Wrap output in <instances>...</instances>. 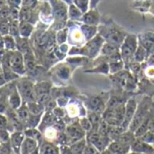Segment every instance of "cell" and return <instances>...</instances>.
Instances as JSON below:
<instances>
[{"label":"cell","instance_id":"1","mask_svg":"<svg viewBox=\"0 0 154 154\" xmlns=\"http://www.w3.org/2000/svg\"><path fill=\"white\" fill-rule=\"evenodd\" d=\"M3 56L5 57L4 63H8L11 70L18 76L24 75L26 72L24 54L18 50L15 51H6L3 53Z\"/></svg>","mask_w":154,"mask_h":154},{"label":"cell","instance_id":"2","mask_svg":"<svg viewBox=\"0 0 154 154\" xmlns=\"http://www.w3.org/2000/svg\"><path fill=\"white\" fill-rule=\"evenodd\" d=\"M16 85L24 103H30V102L36 101L35 84L32 81L26 78H22L18 80Z\"/></svg>","mask_w":154,"mask_h":154},{"label":"cell","instance_id":"3","mask_svg":"<svg viewBox=\"0 0 154 154\" xmlns=\"http://www.w3.org/2000/svg\"><path fill=\"white\" fill-rule=\"evenodd\" d=\"M110 138L102 136L98 131H92L88 136V142L93 144L95 148H97L101 152L106 149L110 145Z\"/></svg>","mask_w":154,"mask_h":154},{"label":"cell","instance_id":"4","mask_svg":"<svg viewBox=\"0 0 154 154\" xmlns=\"http://www.w3.org/2000/svg\"><path fill=\"white\" fill-rule=\"evenodd\" d=\"M50 87L51 85L45 82L35 85L36 102L45 105L50 100Z\"/></svg>","mask_w":154,"mask_h":154},{"label":"cell","instance_id":"5","mask_svg":"<svg viewBox=\"0 0 154 154\" xmlns=\"http://www.w3.org/2000/svg\"><path fill=\"white\" fill-rule=\"evenodd\" d=\"M65 131H66V134H67L68 138L71 139L73 142L84 139V137L85 135V131L82 128V126L78 122L72 123V124L68 125L66 127Z\"/></svg>","mask_w":154,"mask_h":154},{"label":"cell","instance_id":"6","mask_svg":"<svg viewBox=\"0 0 154 154\" xmlns=\"http://www.w3.org/2000/svg\"><path fill=\"white\" fill-rule=\"evenodd\" d=\"M146 113H147V106L141 105L140 107V109L138 111H136V112H135V114H134V116H133V118H132V120L129 125L131 131H132V132L136 131V130L139 128V126L145 120Z\"/></svg>","mask_w":154,"mask_h":154},{"label":"cell","instance_id":"7","mask_svg":"<svg viewBox=\"0 0 154 154\" xmlns=\"http://www.w3.org/2000/svg\"><path fill=\"white\" fill-rule=\"evenodd\" d=\"M137 111V105H136V103L133 99H131L129 100V102L127 103L126 106H125V115H124V120H123V122L122 124V128L124 130L126 129L127 127H129L135 112Z\"/></svg>","mask_w":154,"mask_h":154},{"label":"cell","instance_id":"8","mask_svg":"<svg viewBox=\"0 0 154 154\" xmlns=\"http://www.w3.org/2000/svg\"><path fill=\"white\" fill-rule=\"evenodd\" d=\"M26 138V135L24 131H16L11 132V137H10V145L12 147L13 152L16 154H20V149L22 146V143Z\"/></svg>","mask_w":154,"mask_h":154},{"label":"cell","instance_id":"9","mask_svg":"<svg viewBox=\"0 0 154 154\" xmlns=\"http://www.w3.org/2000/svg\"><path fill=\"white\" fill-rule=\"evenodd\" d=\"M8 103H9V107L15 111L17 110L24 103V101L17 88V85L8 94Z\"/></svg>","mask_w":154,"mask_h":154},{"label":"cell","instance_id":"10","mask_svg":"<svg viewBox=\"0 0 154 154\" xmlns=\"http://www.w3.org/2000/svg\"><path fill=\"white\" fill-rule=\"evenodd\" d=\"M131 149L136 153H147L150 154L154 151V148L150 146L149 143L143 140H134V142L131 146Z\"/></svg>","mask_w":154,"mask_h":154},{"label":"cell","instance_id":"11","mask_svg":"<svg viewBox=\"0 0 154 154\" xmlns=\"http://www.w3.org/2000/svg\"><path fill=\"white\" fill-rule=\"evenodd\" d=\"M40 154H60V148L50 140H43L39 145Z\"/></svg>","mask_w":154,"mask_h":154},{"label":"cell","instance_id":"12","mask_svg":"<svg viewBox=\"0 0 154 154\" xmlns=\"http://www.w3.org/2000/svg\"><path fill=\"white\" fill-rule=\"evenodd\" d=\"M38 147H39V142L37 140L32 138L26 137L20 149V154H31Z\"/></svg>","mask_w":154,"mask_h":154},{"label":"cell","instance_id":"13","mask_svg":"<svg viewBox=\"0 0 154 154\" xmlns=\"http://www.w3.org/2000/svg\"><path fill=\"white\" fill-rule=\"evenodd\" d=\"M107 149L113 154H128L131 150V146L124 145L117 140H114L110 143Z\"/></svg>","mask_w":154,"mask_h":154},{"label":"cell","instance_id":"14","mask_svg":"<svg viewBox=\"0 0 154 154\" xmlns=\"http://www.w3.org/2000/svg\"><path fill=\"white\" fill-rule=\"evenodd\" d=\"M34 26L27 21H20L19 23V35L21 37L28 38L32 35Z\"/></svg>","mask_w":154,"mask_h":154},{"label":"cell","instance_id":"15","mask_svg":"<svg viewBox=\"0 0 154 154\" xmlns=\"http://www.w3.org/2000/svg\"><path fill=\"white\" fill-rule=\"evenodd\" d=\"M24 133H25L26 137L32 138V139L37 140L39 142V145L43 141V140H42L43 139V133L38 128H26L24 131Z\"/></svg>","mask_w":154,"mask_h":154},{"label":"cell","instance_id":"16","mask_svg":"<svg viewBox=\"0 0 154 154\" xmlns=\"http://www.w3.org/2000/svg\"><path fill=\"white\" fill-rule=\"evenodd\" d=\"M27 107H28V110L30 112L31 114H34V115H41L44 113L45 112V106L44 104L38 103V102H30V103H26Z\"/></svg>","mask_w":154,"mask_h":154},{"label":"cell","instance_id":"17","mask_svg":"<svg viewBox=\"0 0 154 154\" xmlns=\"http://www.w3.org/2000/svg\"><path fill=\"white\" fill-rule=\"evenodd\" d=\"M135 134L134 132L132 131H126V132H122L119 138L117 139V141L124 144V145H129V146H131V144L134 142L135 140Z\"/></svg>","mask_w":154,"mask_h":154},{"label":"cell","instance_id":"18","mask_svg":"<svg viewBox=\"0 0 154 154\" xmlns=\"http://www.w3.org/2000/svg\"><path fill=\"white\" fill-rule=\"evenodd\" d=\"M86 140L85 139H82L80 140H77L70 145V149L73 154H84L85 149L86 147Z\"/></svg>","mask_w":154,"mask_h":154},{"label":"cell","instance_id":"19","mask_svg":"<svg viewBox=\"0 0 154 154\" xmlns=\"http://www.w3.org/2000/svg\"><path fill=\"white\" fill-rule=\"evenodd\" d=\"M16 112H17V114L19 120H20V121L23 122V124L25 125L26 122L27 121V119L29 118V116H30V114H31L30 112H29V110H28V107H27L26 103H24L17 110H16Z\"/></svg>","mask_w":154,"mask_h":154},{"label":"cell","instance_id":"20","mask_svg":"<svg viewBox=\"0 0 154 154\" xmlns=\"http://www.w3.org/2000/svg\"><path fill=\"white\" fill-rule=\"evenodd\" d=\"M4 47L6 51H15L17 50V40L14 36L7 35L3 36Z\"/></svg>","mask_w":154,"mask_h":154},{"label":"cell","instance_id":"21","mask_svg":"<svg viewBox=\"0 0 154 154\" xmlns=\"http://www.w3.org/2000/svg\"><path fill=\"white\" fill-rule=\"evenodd\" d=\"M28 38H25V37H17L16 38L17 40V50L20 51L21 53L25 54L26 52H28L29 49V45H28Z\"/></svg>","mask_w":154,"mask_h":154},{"label":"cell","instance_id":"22","mask_svg":"<svg viewBox=\"0 0 154 154\" xmlns=\"http://www.w3.org/2000/svg\"><path fill=\"white\" fill-rule=\"evenodd\" d=\"M42 116H43V114H41V115L30 114L29 118L27 119V121L25 123L26 128H37L41 122Z\"/></svg>","mask_w":154,"mask_h":154},{"label":"cell","instance_id":"23","mask_svg":"<svg viewBox=\"0 0 154 154\" xmlns=\"http://www.w3.org/2000/svg\"><path fill=\"white\" fill-rule=\"evenodd\" d=\"M19 20H11L9 25V35L15 38L19 37Z\"/></svg>","mask_w":154,"mask_h":154},{"label":"cell","instance_id":"24","mask_svg":"<svg viewBox=\"0 0 154 154\" xmlns=\"http://www.w3.org/2000/svg\"><path fill=\"white\" fill-rule=\"evenodd\" d=\"M149 119L147 118L143 121V122L139 126V128L136 130V131L134 132L136 137H141L143 134H145L148 131H149Z\"/></svg>","mask_w":154,"mask_h":154},{"label":"cell","instance_id":"25","mask_svg":"<svg viewBox=\"0 0 154 154\" xmlns=\"http://www.w3.org/2000/svg\"><path fill=\"white\" fill-rule=\"evenodd\" d=\"M8 108H9L8 95V96L0 95V113H6Z\"/></svg>","mask_w":154,"mask_h":154},{"label":"cell","instance_id":"26","mask_svg":"<svg viewBox=\"0 0 154 154\" xmlns=\"http://www.w3.org/2000/svg\"><path fill=\"white\" fill-rule=\"evenodd\" d=\"M9 25H10L9 20L0 19V34L2 35V36L9 35Z\"/></svg>","mask_w":154,"mask_h":154},{"label":"cell","instance_id":"27","mask_svg":"<svg viewBox=\"0 0 154 154\" xmlns=\"http://www.w3.org/2000/svg\"><path fill=\"white\" fill-rule=\"evenodd\" d=\"M9 130V121L6 113H0V130Z\"/></svg>","mask_w":154,"mask_h":154},{"label":"cell","instance_id":"28","mask_svg":"<svg viewBox=\"0 0 154 154\" xmlns=\"http://www.w3.org/2000/svg\"><path fill=\"white\" fill-rule=\"evenodd\" d=\"M11 137V131L8 129L0 130V140L1 142H9Z\"/></svg>","mask_w":154,"mask_h":154},{"label":"cell","instance_id":"29","mask_svg":"<svg viewBox=\"0 0 154 154\" xmlns=\"http://www.w3.org/2000/svg\"><path fill=\"white\" fill-rule=\"evenodd\" d=\"M13 151L10 142H1L0 143V154H11Z\"/></svg>","mask_w":154,"mask_h":154},{"label":"cell","instance_id":"30","mask_svg":"<svg viewBox=\"0 0 154 154\" xmlns=\"http://www.w3.org/2000/svg\"><path fill=\"white\" fill-rule=\"evenodd\" d=\"M101 153L102 152L97 148H95L93 144H91L90 142H88L86 144V147L84 151V154H101Z\"/></svg>","mask_w":154,"mask_h":154},{"label":"cell","instance_id":"31","mask_svg":"<svg viewBox=\"0 0 154 154\" xmlns=\"http://www.w3.org/2000/svg\"><path fill=\"white\" fill-rule=\"evenodd\" d=\"M79 123L85 131H90L92 130V123H91V122H90V120L88 118H86V117L82 118L80 120Z\"/></svg>","mask_w":154,"mask_h":154},{"label":"cell","instance_id":"32","mask_svg":"<svg viewBox=\"0 0 154 154\" xmlns=\"http://www.w3.org/2000/svg\"><path fill=\"white\" fill-rule=\"evenodd\" d=\"M141 140L150 144V143H154V133L148 131L145 134H143L141 136Z\"/></svg>","mask_w":154,"mask_h":154},{"label":"cell","instance_id":"33","mask_svg":"<svg viewBox=\"0 0 154 154\" xmlns=\"http://www.w3.org/2000/svg\"><path fill=\"white\" fill-rule=\"evenodd\" d=\"M23 0H8V5L10 8H19L22 6Z\"/></svg>","mask_w":154,"mask_h":154},{"label":"cell","instance_id":"34","mask_svg":"<svg viewBox=\"0 0 154 154\" xmlns=\"http://www.w3.org/2000/svg\"><path fill=\"white\" fill-rule=\"evenodd\" d=\"M53 113H54L58 119H60V118H63V117L64 116L65 112L63 111V109L62 107H55V108L53 110Z\"/></svg>","mask_w":154,"mask_h":154},{"label":"cell","instance_id":"35","mask_svg":"<svg viewBox=\"0 0 154 154\" xmlns=\"http://www.w3.org/2000/svg\"><path fill=\"white\" fill-rule=\"evenodd\" d=\"M67 112L71 117H73L78 114V109H77L76 106H74V105H69L67 107Z\"/></svg>","mask_w":154,"mask_h":154},{"label":"cell","instance_id":"36","mask_svg":"<svg viewBox=\"0 0 154 154\" xmlns=\"http://www.w3.org/2000/svg\"><path fill=\"white\" fill-rule=\"evenodd\" d=\"M59 148H60V154H73L70 149V146L68 147L66 145H62Z\"/></svg>","mask_w":154,"mask_h":154},{"label":"cell","instance_id":"37","mask_svg":"<svg viewBox=\"0 0 154 154\" xmlns=\"http://www.w3.org/2000/svg\"><path fill=\"white\" fill-rule=\"evenodd\" d=\"M149 131L154 133V117L149 121Z\"/></svg>","mask_w":154,"mask_h":154},{"label":"cell","instance_id":"38","mask_svg":"<svg viewBox=\"0 0 154 154\" xmlns=\"http://www.w3.org/2000/svg\"><path fill=\"white\" fill-rule=\"evenodd\" d=\"M8 6V0H0V8Z\"/></svg>","mask_w":154,"mask_h":154},{"label":"cell","instance_id":"39","mask_svg":"<svg viewBox=\"0 0 154 154\" xmlns=\"http://www.w3.org/2000/svg\"><path fill=\"white\" fill-rule=\"evenodd\" d=\"M31 154H40V153H39V147H38L35 150H34Z\"/></svg>","mask_w":154,"mask_h":154},{"label":"cell","instance_id":"40","mask_svg":"<svg viewBox=\"0 0 154 154\" xmlns=\"http://www.w3.org/2000/svg\"><path fill=\"white\" fill-rule=\"evenodd\" d=\"M128 154H137V153H136V152H133V151H132V153H128Z\"/></svg>","mask_w":154,"mask_h":154},{"label":"cell","instance_id":"41","mask_svg":"<svg viewBox=\"0 0 154 154\" xmlns=\"http://www.w3.org/2000/svg\"><path fill=\"white\" fill-rule=\"evenodd\" d=\"M2 67H1V63H0V69H1Z\"/></svg>","mask_w":154,"mask_h":154},{"label":"cell","instance_id":"42","mask_svg":"<svg viewBox=\"0 0 154 154\" xmlns=\"http://www.w3.org/2000/svg\"><path fill=\"white\" fill-rule=\"evenodd\" d=\"M0 36H2V35H1V34H0Z\"/></svg>","mask_w":154,"mask_h":154},{"label":"cell","instance_id":"43","mask_svg":"<svg viewBox=\"0 0 154 154\" xmlns=\"http://www.w3.org/2000/svg\"><path fill=\"white\" fill-rule=\"evenodd\" d=\"M0 143H1V140H0Z\"/></svg>","mask_w":154,"mask_h":154}]
</instances>
